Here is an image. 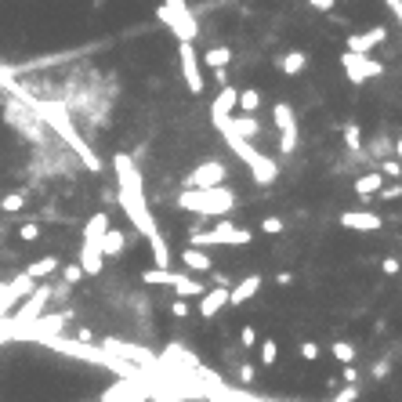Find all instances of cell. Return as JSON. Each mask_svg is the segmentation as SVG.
<instances>
[{
	"instance_id": "obj_35",
	"label": "cell",
	"mask_w": 402,
	"mask_h": 402,
	"mask_svg": "<svg viewBox=\"0 0 402 402\" xmlns=\"http://www.w3.org/2000/svg\"><path fill=\"white\" fill-rule=\"evenodd\" d=\"M58 272H62V279H66V286H73V283L84 279V268H80V265H62Z\"/></svg>"
},
{
	"instance_id": "obj_18",
	"label": "cell",
	"mask_w": 402,
	"mask_h": 402,
	"mask_svg": "<svg viewBox=\"0 0 402 402\" xmlns=\"http://www.w3.org/2000/svg\"><path fill=\"white\" fill-rule=\"evenodd\" d=\"M225 305H229V286H210L199 294V316L203 319H214Z\"/></svg>"
},
{
	"instance_id": "obj_29",
	"label": "cell",
	"mask_w": 402,
	"mask_h": 402,
	"mask_svg": "<svg viewBox=\"0 0 402 402\" xmlns=\"http://www.w3.org/2000/svg\"><path fill=\"white\" fill-rule=\"evenodd\" d=\"M344 145H348V153H362V131H359V123H344Z\"/></svg>"
},
{
	"instance_id": "obj_46",
	"label": "cell",
	"mask_w": 402,
	"mask_h": 402,
	"mask_svg": "<svg viewBox=\"0 0 402 402\" xmlns=\"http://www.w3.org/2000/svg\"><path fill=\"white\" fill-rule=\"evenodd\" d=\"M171 316L185 319V316H188V305H185V301H174V305H171Z\"/></svg>"
},
{
	"instance_id": "obj_34",
	"label": "cell",
	"mask_w": 402,
	"mask_h": 402,
	"mask_svg": "<svg viewBox=\"0 0 402 402\" xmlns=\"http://www.w3.org/2000/svg\"><path fill=\"white\" fill-rule=\"evenodd\" d=\"M18 240H26V243L40 240V225H36V221H26V225H18Z\"/></svg>"
},
{
	"instance_id": "obj_44",
	"label": "cell",
	"mask_w": 402,
	"mask_h": 402,
	"mask_svg": "<svg viewBox=\"0 0 402 402\" xmlns=\"http://www.w3.org/2000/svg\"><path fill=\"white\" fill-rule=\"evenodd\" d=\"M308 8H316V11H334L337 0H308Z\"/></svg>"
},
{
	"instance_id": "obj_43",
	"label": "cell",
	"mask_w": 402,
	"mask_h": 402,
	"mask_svg": "<svg viewBox=\"0 0 402 402\" xmlns=\"http://www.w3.org/2000/svg\"><path fill=\"white\" fill-rule=\"evenodd\" d=\"M254 377H257V370L250 366V362H243L240 366V384H254Z\"/></svg>"
},
{
	"instance_id": "obj_10",
	"label": "cell",
	"mask_w": 402,
	"mask_h": 402,
	"mask_svg": "<svg viewBox=\"0 0 402 402\" xmlns=\"http://www.w3.org/2000/svg\"><path fill=\"white\" fill-rule=\"evenodd\" d=\"M51 297H55V286H47V283L33 286V294H26V297H22V305L11 308V319L22 323V326L36 323V319L44 316V308H47V301H51Z\"/></svg>"
},
{
	"instance_id": "obj_16",
	"label": "cell",
	"mask_w": 402,
	"mask_h": 402,
	"mask_svg": "<svg viewBox=\"0 0 402 402\" xmlns=\"http://www.w3.org/2000/svg\"><path fill=\"white\" fill-rule=\"evenodd\" d=\"M388 40V26H373L366 33H348V51L351 55H370L377 44Z\"/></svg>"
},
{
	"instance_id": "obj_12",
	"label": "cell",
	"mask_w": 402,
	"mask_h": 402,
	"mask_svg": "<svg viewBox=\"0 0 402 402\" xmlns=\"http://www.w3.org/2000/svg\"><path fill=\"white\" fill-rule=\"evenodd\" d=\"M4 120L11 123V127H18L22 134H29L33 142H44V123L33 116V109L26 105V102H8V109H4Z\"/></svg>"
},
{
	"instance_id": "obj_49",
	"label": "cell",
	"mask_w": 402,
	"mask_h": 402,
	"mask_svg": "<svg viewBox=\"0 0 402 402\" xmlns=\"http://www.w3.org/2000/svg\"><path fill=\"white\" fill-rule=\"evenodd\" d=\"M388 370H392V366H388V362H377V366H373V377H377V381H384V377H388Z\"/></svg>"
},
{
	"instance_id": "obj_22",
	"label": "cell",
	"mask_w": 402,
	"mask_h": 402,
	"mask_svg": "<svg viewBox=\"0 0 402 402\" xmlns=\"http://www.w3.org/2000/svg\"><path fill=\"white\" fill-rule=\"evenodd\" d=\"M62 268V261L55 257V254H47V257H40V261H33V265L26 268V275L33 283H40V279H47V275H55Z\"/></svg>"
},
{
	"instance_id": "obj_8",
	"label": "cell",
	"mask_w": 402,
	"mask_h": 402,
	"mask_svg": "<svg viewBox=\"0 0 402 402\" xmlns=\"http://www.w3.org/2000/svg\"><path fill=\"white\" fill-rule=\"evenodd\" d=\"M142 283H149V286H171V290H178L181 297H199V294L207 290V286L199 283L196 275L171 272V268H145V272H142Z\"/></svg>"
},
{
	"instance_id": "obj_23",
	"label": "cell",
	"mask_w": 402,
	"mask_h": 402,
	"mask_svg": "<svg viewBox=\"0 0 402 402\" xmlns=\"http://www.w3.org/2000/svg\"><path fill=\"white\" fill-rule=\"evenodd\" d=\"M123 247H127V236H123L120 229H105V236H102V257L105 261L109 257H120Z\"/></svg>"
},
{
	"instance_id": "obj_52",
	"label": "cell",
	"mask_w": 402,
	"mask_h": 402,
	"mask_svg": "<svg viewBox=\"0 0 402 402\" xmlns=\"http://www.w3.org/2000/svg\"><path fill=\"white\" fill-rule=\"evenodd\" d=\"M392 153H395V160L402 163V138H395V142H392Z\"/></svg>"
},
{
	"instance_id": "obj_14",
	"label": "cell",
	"mask_w": 402,
	"mask_h": 402,
	"mask_svg": "<svg viewBox=\"0 0 402 402\" xmlns=\"http://www.w3.org/2000/svg\"><path fill=\"white\" fill-rule=\"evenodd\" d=\"M178 62H181V80L192 95L203 91V66H199V55L192 44H178Z\"/></svg>"
},
{
	"instance_id": "obj_2",
	"label": "cell",
	"mask_w": 402,
	"mask_h": 402,
	"mask_svg": "<svg viewBox=\"0 0 402 402\" xmlns=\"http://www.w3.org/2000/svg\"><path fill=\"white\" fill-rule=\"evenodd\" d=\"M18 102H26V105L33 109V116L40 120L44 127H51V131L62 138V142H66V145L73 149V153H77V156L84 160V167H87V171H95V174L102 171V160H98V153L84 142V134H80L77 127H73V116H69V109H66V105L47 102V98H33L29 91H22V95H18Z\"/></svg>"
},
{
	"instance_id": "obj_21",
	"label": "cell",
	"mask_w": 402,
	"mask_h": 402,
	"mask_svg": "<svg viewBox=\"0 0 402 402\" xmlns=\"http://www.w3.org/2000/svg\"><path fill=\"white\" fill-rule=\"evenodd\" d=\"M236 98H240V91L229 84V87H221L218 98H214V105H210V116H232V109H236Z\"/></svg>"
},
{
	"instance_id": "obj_30",
	"label": "cell",
	"mask_w": 402,
	"mask_h": 402,
	"mask_svg": "<svg viewBox=\"0 0 402 402\" xmlns=\"http://www.w3.org/2000/svg\"><path fill=\"white\" fill-rule=\"evenodd\" d=\"M334 359H341L344 366H351V362H355V344L351 341H334Z\"/></svg>"
},
{
	"instance_id": "obj_31",
	"label": "cell",
	"mask_w": 402,
	"mask_h": 402,
	"mask_svg": "<svg viewBox=\"0 0 402 402\" xmlns=\"http://www.w3.org/2000/svg\"><path fill=\"white\" fill-rule=\"evenodd\" d=\"M275 359H279V344H275L272 337H265V341H261V362H265V366H275Z\"/></svg>"
},
{
	"instance_id": "obj_48",
	"label": "cell",
	"mask_w": 402,
	"mask_h": 402,
	"mask_svg": "<svg viewBox=\"0 0 402 402\" xmlns=\"http://www.w3.org/2000/svg\"><path fill=\"white\" fill-rule=\"evenodd\" d=\"M210 73H214L218 87H229V69H210Z\"/></svg>"
},
{
	"instance_id": "obj_45",
	"label": "cell",
	"mask_w": 402,
	"mask_h": 402,
	"mask_svg": "<svg viewBox=\"0 0 402 402\" xmlns=\"http://www.w3.org/2000/svg\"><path fill=\"white\" fill-rule=\"evenodd\" d=\"M341 381H344V384H359V373H355V366H344V370H341Z\"/></svg>"
},
{
	"instance_id": "obj_27",
	"label": "cell",
	"mask_w": 402,
	"mask_h": 402,
	"mask_svg": "<svg viewBox=\"0 0 402 402\" xmlns=\"http://www.w3.org/2000/svg\"><path fill=\"white\" fill-rule=\"evenodd\" d=\"M381 185H384L381 171H366V174H359V178H355V192L359 196H377V192H381Z\"/></svg>"
},
{
	"instance_id": "obj_39",
	"label": "cell",
	"mask_w": 402,
	"mask_h": 402,
	"mask_svg": "<svg viewBox=\"0 0 402 402\" xmlns=\"http://www.w3.org/2000/svg\"><path fill=\"white\" fill-rule=\"evenodd\" d=\"M359 399V384H344L341 395H334V402H355Z\"/></svg>"
},
{
	"instance_id": "obj_3",
	"label": "cell",
	"mask_w": 402,
	"mask_h": 402,
	"mask_svg": "<svg viewBox=\"0 0 402 402\" xmlns=\"http://www.w3.org/2000/svg\"><path fill=\"white\" fill-rule=\"evenodd\" d=\"M210 123H214V131L225 138V145H229L232 153L247 163L250 178H254L257 185H272L275 178H279V163L268 160L265 153H261V149H254V142H247V138L236 134V131L229 127V116H210Z\"/></svg>"
},
{
	"instance_id": "obj_19",
	"label": "cell",
	"mask_w": 402,
	"mask_h": 402,
	"mask_svg": "<svg viewBox=\"0 0 402 402\" xmlns=\"http://www.w3.org/2000/svg\"><path fill=\"white\" fill-rule=\"evenodd\" d=\"M261 283L265 279L254 272V275H247V279H240V286H229V305H247V301L261 290Z\"/></svg>"
},
{
	"instance_id": "obj_24",
	"label": "cell",
	"mask_w": 402,
	"mask_h": 402,
	"mask_svg": "<svg viewBox=\"0 0 402 402\" xmlns=\"http://www.w3.org/2000/svg\"><path fill=\"white\" fill-rule=\"evenodd\" d=\"M229 127L240 134V138H257L261 134V123H257V116H247V112H240V116H229Z\"/></svg>"
},
{
	"instance_id": "obj_11",
	"label": "cell",
	"mask_w": 402,
	"mask_h": 402,
	"mask_svg": "<svg viewBox=\"0 0 402 402\" xmlns=\"http://www.w3.org/2000/svg\"><path fill=\"white\" fill-rule=\"evenodd\" d=\"M341 69H344V77L351 84H370L373 77H381V73H384V66L377 58H370V55H351V51L341 55Z\"/></svg>"
},
{
	"instance_id": "obj_17",
	"label": "cell",
	"mask_w": 402,
	"mask_h": 402,
	"mask_svg": "<svg viewBox=\"0 0 402 402\" xmlns=\"http://www.w3.org/2000/svg\"><path fill=\"white\" fill-rule=\"evenodd\" d=\"M341 225L351 229V232H377V229H384L381 214H373V210H344Z\"/></svg>"
},
{
	"instance_id": "obj_9",
	"label": "cell",
	"mask_w": 402,
	"mask_h": 402,
	"mask_svg": "<svg viewBox=\"0 0 402 402\" xmlns=\"http://www.w3.org/2000/svg\"><path fill=\"white\" fill-rule=\"evenodd\" d=\"M153 399V377H120L102 392V402H149Z\"/></svg>"
},
{
	"instance_id": "obj_28",
	"label": "cell",
	"mask_w": 402,
	"mask_h": 402,
	"mask_svg": "<svg viewBox=\"0 0 402 402\" xmlns=\"http://www.w3.org/2000/svg\"><path fill=\"white\" fill-rule=\"evenodd\" d=\"M236 109H243L247 116H254V112L261 109V91H254V87H243L240 98H236Z\"/></svg>"
},
{
	"instance_id": "obj_26",
	"label": "cell",
	"mask_w": 402,
	"mask_h": 402,
	"mask_svg": "<svg viewBox=\"0 0 402 402\" xmlns=\"http://www.w3.org/2000/svg\"><path fill=\"white\" fill-rule=\"evenodd\" d=\"M229 62H232L229 47H207L203 58H199V66H207V69H229Z\"/></svg>"
},
{
	"instance_id": "obj_7",
	"label": "cell",
	"mask_w": 402,
	"mask_h": 402,
	"mask_svg": "<svg viewBox=\"0 0 402 402\" xmlns=\"http://www.w3.org/2000/svg\"><path fill=\"white\" fill-rule=\"evenodd\" d=\"M250 240H254V232L250 229H236V225H229V221H221V225H214V229H199V232H192L188 236V247H247Z\"/></svg>"
},
{
	"instance_id": "obj_41",
	"label": "cell",
	"mask_w": 402,
	"mask_h": 402,
	"mask_svg": "<svg viewBox=\"0 0 402 402\" xmlns=\"http://www.w3.org/2000/svg\"><path fill=\"white\" fill-rule=\"evenodd\" d=\"M370 153L373 156H388V153H392V142H388V138H377V142L370 145Z\"/></svg>"
},
{
	"instance_id": "obj_33",
	"label": "cell",
	"mask_w": 402,
	"mask_h": 402,
	"mask_svg": "<svg viewBox=\"0 0 402 402\" xmlns=\"http://www.w3.org/2000/svg\"><path fill=\"white\" fill-rule=\"evenodd\" d=\"M381 178L399 181V178H402V163H399V160H384V163H381Z\"/></svg>"
},
{
	"instance_id": "obj_38",
	"label": "cell",
	"mask_w": 402,
	"mask_h": 402,
	"mask_svg": "<svg viewBox=\"0 0 402 402\" xmlns=\"http://www.w3.org/2000/svg\"><path fill=\"white\" fill-rule=\"evenodd\" d=\"M257 344V330H254V326H243V330H240V348H254Z\"/></svg>"
},
{
	"instance_id": "obj_36",
	"label": "cell",
	"mask_w": 402,
	"mask_h": 402,
	"mask_svg": "<svg viewBox=\"0 0 402 402\" xmlns=\"http://www.w3.org/2000/svg\"><path fill=\"white\" fill-rule=\"evenodd\" d=\"M402 196V181H395V185H381V192H377V199H384V203H392V199H399Z\"/></svg>"
},
{
	"instance_id": "obj_6",
	"label": "cell",
	"mask_w": 402,
	"mask_h": 402,
	"mask_svg": "<svg viewBox=\"0 0 402 402\" xmlns=\"http://www.w3.org/2000/svg\"><path fill=\"white\" fill-rule=\"evenodd\" d=\"M156 15H160V22L171 26V33L178 36V44H192L196 40L199 22L192 18V11H188V0H163Z\"/></svg>"
},
{
	"instance_id": "obj_4",
	"label": "cell",
	"mask_w": 402,
	"mask_h": 402,
	"mask_svg": "<svg viewBox=\"0 0 402 402\" xmlns=\"http://www.w3.org/2000/svg\"><path fill=\"white\" fill-rule=\"evenodd\" d=\"M236 192L232 188H181V196H178V207L188 210V214H210V218H225V214H232L236 210Z\"/></svg>"
},
{
	"instance_id": "obj_20",
	"label": "cell",
	"mask_w": 402,
	"mask_h": 402,
	"mask_svg": "<svg viewBox=\"0 0 402 402\" xmlns=\"http://www.w3.org/2000/svg\"><path fill=\"white\" fill-rule=\"evenodd\" d=\"M181 265L188 272H210L214 268V257H210L207 250H199V247H185L181 250Z\"/></svg>"
},
{
	"instance_id": "obj_15",
	"label": "cell",
	"mask_w": 402,
	"mask_h": 402,
	"mask_svg": "<svg viewBox=\"0 0 402 402\" xmlns=\"http://www.w3.org/2000/svg\"><path fill=\"white\" fill-rule=\"evenodd\" d=\"M225 178H229L225 163L207 160V163H199V167L188 174V188H218V185H225Z\"/></svg>"
},
{
	"instance_id": "obj_13",
	"label": "cell",
	"mask_w": 402,
	"mask_h": 402,
	"mask_svg": "<svg viewBox=\"0 0 402 402\" xmlns=\"http://www.w3.org/2000/svg\"><path fill=\"white\" fill-rule=\"evenodd\" d=\"M272 120H275V131H279V153H294L297 149V116H294V109L286 102H275Z\"/></svg>"
},
{
	"instance_id": "obj_47",
	"label": "cell",
	"mask_w": 402,
	"mask_h": 402,
	"mask_svg": "<svg viewBox=\"0 0 402 402\" xmlns=\"http://www.w3.org/2000/svg\"><path fill=\"white\" fill-rule=\"evenodd\" d=\"M388 8H392V15L399 18V26H402V0H384Z\"/></svg>"
},
{
	"instance_id": "obj_50",
	"label": "cell",
	"mask_w": 402,
	"mask_h": 402,
	"mask_svg": "<svg viewBox=\"0 0 402 402\" xmlns=\"http://www.w3.org/2000/svg\"><path fill=\"white\" fill-rule=\"evenodd\" d=\"M77 341L87 344V341H95V334H91V330H77Z\"/></svg>"
},
{
	"instance_id": "obj_5",
	"label": "cell",
	"mask_w": 402,
	"mask_h": 402,
	"mask_svg": "<svg viewBox=\"0 0 402 402\" xmlns=\"http://www.w3.org/2000/svg\"><path fill=\"white\" fill-rule=\"evenodd\" d=\"M109 229V214L105 210H95L84 225V243H80V261L77 265L84 268V275H98L105 268V257H102V236Z\"/></svg>"
},
{
	"instance_id": "obj_37",
	"label": "cell",
	"mask_w": 402,
	"mask_h": 402,
	"mask_svg": "<svg viewBox=\"0 0 402 402\" xmlns=\"http://www.w3.org/2000/svg\"><path fill=\"white\" fill-rule=\"evenodd\" d=\"M283 229H286L283 218H265V221H261V232H265V236H279Z\"/></svg>"
},
{
	"instance_id": "obj_40",
	"label": "cell",
	"mask_w": 402,
	"mask_h": 402,
	"mask_svg": "<svg viewBox=\"0 0 402 402\" xmlns=\"http://www.w3.org/2000/svg\"><path fill=\"white\" fill-rule=\"evenodd\" d=\"M301 359L316 362V359H319V344H316V341H301Z\"/></svg>"
},
{
	"instance_id": "obj_51",
	"label": "cell",
	"mask_w": 402,
	"mask_h": 402,
	"mask_svg": "<svg viewBox=\"0 0 402 402\" xmlns=\"http://www.w3.org/2000/svg\"><path fill=\"white\" fill-rule=\"evenodd\" d=\"M275 283L286 286V283H294V275H290V272H279V275H275Z\"/></svg>"
},
{
	"instance_id": "obj_25",
	"label": "cell",
	"mask_w": 402,
	"mask_h": 402,
	"mask_svg": "<svg viewBox=\"0 0 402 402\" xmlns=\"http://www.w3.org/2000/svg\"><path fill=\"white\" fill-rule=\"evenodd\" d=\"M279 69L286 77H297V73L308 69V55L305 51H286V55H279Z\"/></svg>"
},
{
	"instance_id": "obj_1",
	"label": "cell",
	"mask_w": 402,
	"mask_h": 402,
	"mask_svg": "<svg viewBox=\"0 0 402 402\" xmlns=\"http://www.w3.org/2000/svg\"><path fill=\"white\" fill-rule=\"evenodd\" d=\"M112 171H116V181H120L116 203L123 207V214L131 218L134 229L142 232L149 243H153V261H156V268H171V247H167V240H163L156 218L149 214V207H145V188H142V174H138L134 160H131L127 153H116V156H112Z\"/></svg>"
},
{
	"instance_id": "obj_32",
	"label": "cell",
	"mask_w": 402,
	"mask_h": 402,
	"mask_svg": "<svg viewBox=\"0 0 402 402\" xmlns=\"http://www.w3.org/2000/svg\"><path fill=\"white\" fill-rule=\"evenodd\" d=\"M22 207H26V196H22V192H11V196L0 199V210H8V214H18Z\"/></svg>"
},
{
	"instance_id": "obj_42",
	"label": "cell",
	"mask_w": 402,
	"mask_h": 402,
	"mask_svg": "<svg viewBox=\"0 0 402 402\" xmlns=\"http://www.w3.org/2000/svg\"><path fill=\"white\" fill-rule=\"evenodd\" d=\"M381 268H384V275H399L402 261H399V257H384V261H381Z\"/></svg>"
}]
</instances>
